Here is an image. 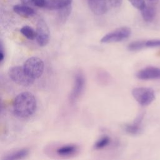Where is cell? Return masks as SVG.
I'll return each mask as SVG.
<instances>
[{"label": "cell", "mask_w": 160, "mask_h": 160, "mask_svg": "<svg viewBox=\"0 0 160 160\" xmlns=\"http://www.w3.org/2000/svg\"><path fill=\"white\" fill-rule=\"evenodd\" d=\"M35 39L40 46H46L49 41V29L46 21L42 19H39L37 22Z\"/></svg>", "instance_id": "52a82bcc"}, {"label": "cell", "mask_w": 160, "mask_h": 160, "mask_svg": "<svg viewBox=\"0 0 160 160\" xmlns=\"http://www.w3.org/2000/svg\"><path fill=\"white\" fill-rule=\"evenodd\" d=\"M78 150V147L75 144H66L58 148L56 153L61 156H68L75 154Z\"/></svg>", "instance_id": "9a60e30c"}, {"label": "cell", "mask_w": 160, "mask_h": 160, "mask_svg": "<svg viewBox=\"0 0 160 160\" xmlns=\"http://www.w3.org/2000/svg\"><path fill=\"white\" fill-rule=\"evenodd\" d=\"M88 5L91 11L96 15L106 13L111 6L109 0H88Z\"/></svg>", "instance_id": "9c48e42d"}, {"label": "cell", "mask_w": 160, "mask_h": 160, "mask_svg": "<svg viewBox=\"0 0 160 160\" xmlns=\"http://www.w3.org/2000/svg\"><path fill=\"white\" fill-rule=\"evenodd\" d=\"M111 142V138L108 136H104L98 139L94 145L96 149H101L106 147Z\"/></svg>", "instance_id": "ac0fdd59"}, {"label": "cell", "mask_w": 160, "mask_h": 160, "mask_svg": "<svg viewBox=\"0 0 160 160\" xmlns=\"http://www.w3.org/2000/svg\"><path fill=\"white\" fill-rule=\"evenodd\" d=\"M131 34V29L128 27H121L104 35L100 40L102 43L120 42L128 39Z\"/></svg>", "instance_id": "5b68a950"}, {"label": "cell", "mask_w": 160, "mask_h": 160, "mask_svg": "<svg viewBox=\"0 0 160 160\" xmlns=\"http://www.w3.org/2000/svg\"><path fill=\"white\" fill-rule=\"evenodd\" d=\"M21 34L29 40H33L36 38V31H34L31 26H24L21 29Z\"/></svg>", "instance_id": "e0dca14e"}, {"label": "cell", "mask_w": 160, "mask_h": 160, "mask_svg": "<svg viewBox=\"0 0 160 160\" xmlns=\"http://www.w3.org/2000/svg\"><path fill=\"white\" fill-rule=\"evenodd\" d=\"M136 77L141 80L160 79V68L154 66L146 67L136 73Z\"/></svg>", "instance_id": "ba28073f"}, {"label": "cell", "mask_w": 160, "mask_h": 160, "mask_svg": "<svg viewBox=\"0 0 160 160\" xmlns=\"http://www.w3.org/2000/svg\"><path fill=\"white\" fill-rule=\"evenodd\" d=\"M86 80L84 74L79 71L76 72L74 76L73 85L69 99L71 103H74L81 96L85 87Z\"/></svg>", "instance_id": "8992f818"}, {"label": "cell", "mask_w": 160, "mask_h": 160, "mask_svg": "<svg viewBox=\"0 0 160 160\" xmlns=\"http://www.w3.org/2000/svg\"><path fill=\"white\" fill-rule=\"evenodd\" d=\"M29 154L28 148H22L12 152H9L4 156L2 159L4 160H18L23 159L26 157Z\"/></svg>", "instance_id": "5bb4252c"}, {"label": "cell", "mask_w": 160, "mask_h": 160, "mask_svg": "<svg viewBox=\"0 0 160 160\" xmlns=\"http://www.w3.org/2000/svg\"><path fill=\"white\" fill-rule=\"evenodd\" d=\"M8 75L12 81L22 86H29L34 81V79L26 74L23 66L11 67L8 71Z\"/></svg>", "instance_id": "277c9868"}, {"label": "cell", "mask_w": 160, "mask_h": 160, "mask_svg": "<svg viewBox=\"0 0 160 160\" xmlns=\"http://www.w3.org/2000/svg\"><path fill=\"white\" fill-rule=\"evenodd\" d=\"M21 2L28 6H36L39 8H43L44 5V0H20Z\"/></svg>", "instance_id": "ffe728a7"}, {"label": "cell", "mask_w": 160, "mask_h": 160, "mask_svg": "<svg viewBox=\"0 0 160 160\" xmlns=\"http://www.w3.org/2000/svg\"><path fill=\"white\" fill-rule=\"evenodd\" d=\"M72 0H44V8L49 10H59L71 5Z\"/></svg>", "instance_id": "8fae6325"}, {"label": "cell", "mask_w": 160, "mask_h": 160, "mask_svg": "<svg viewBox=\"0 0 160 160\" xmlns=\"http://www.w3.org/2000/svg\"><path fill=\"white\" fill-rule=\"evenodd\" d=\"M144 114H140L137 118L134 119V121L130 124H127L124 125V131L132 135H137L141 132L142 129V120L144 118Z\"/></svg>", "instance_id": "30bf717a"}, {"label": "cell", "mask_w": 160, "mask_h": 160, "mask_svg": "<svg viewBox=\"0 0 160 160\" xmlns=\"http://www.w3.org/2000/svg\"><path fill=\"white\" fill-rule=\"evenodd\" d=\"M37 101L35 96L29 92L19 94L14 99L12 108L14 114L21 118H26L34 114Z\"/></svg>", "instance_id": "6da1fadb"}, {"label": "cell", "mask_w": 160, "mask_h": 160, "mask_svg": "<svg viewBox=\"0 0 160 160\" xmlns=\"http://www.w3.org/2000/svg\"><path fill=\"white\" fill-rule=\"evenodd\" d=\"M72 10L71 5L63 8L61 9H59L58 14V19L60 23H64L69 16Z\"/></svg>", "instance_id": "2e32d148"}, {"label": "cell", "mask_w": 160, "mask_h": 160, "mask_svg": "<svg viewBox=\"0 0 160 160\" xmlns=\"http://www.w3.org/2000/svg\"><path fill=\"white\" fill-rule=\"evenodd\" d=\"M132 95L135 100L141 106L151 104L155 99V92L151 88L138 87L132 90Z\"/></svg>", "instance_id": "3957f363"}, {"label": "cell", "mask_w": 160, "mask_h": 160, "mask_svg": "<svg viewBox=\"0 0 160 160\" xmlns=\"http://www.w3.org/2000/svg\"><path fill=\"white\" fill-rule=\"evenodd\" d=\"M129 2L134 6L135 8L142 10L146 6L144 0H128Z\"/></svg>", "instance_id": "7402d4cb"}, {"label": "cell", "mask_w": 160, "mask_h": 160, "mask_svg": "<svg viewBox=\"0 0 160 160\" xmlns=\"http://www.w3.org/2000/svg\"><path fill=\"white\" fill-rule=\"evenodd\" d=\"M144 46L145 48L160 47V39H151L144 41Z\"/></svg>", "instance_id": "603a6c76"}, {"label": "cell", "mask_w": 160, "mask_h": 160, "mask_svg": "<svg viewBox=\"0 0 160 160\" xmlns=\"http://www.w3.org/2000/svg\"><path fill=\"white\" fill-rule=\"evenodd\" d=\"M23 68L26 74L35 80L42 76L44 72V64L41 59L38 57H31L24 62Z\"/></svg>", "instance_id": "7a4b0ae2"}, {"label": "cell", "mask_w": 160, "mask_h": 160, "mask_svg": "<svg viewBox=\"0 0 160 160\" xmlns=\"http://www.w3.org/2000/svg\"><path fill=\"white\" fill-rule=\"evenodd\" d=\"M13 11L17 14L24 18L32 16L35 14V11L32 8L24 4L14 5L13 6Z\"/></svg>", "instance_id": "7c38bea8"}, {"label": "cell", "mask_w": 160, "mask_h": 160, "mask_svg": "<svg viewBox=\"0 0 160 160\" xmlns=\"http://www.w3.org/2000/svg\"><path fill=\"white\" fill-rule=\"evenodd\" d=\"M98 79L101 83L106 84V82L109 81L110 76L109 74L106 71H99L98 74Z\"/></svg>", "instance_id": "44dd1931"}, {"label": "cell", "mask_w": 160, "mask_h": 160, "mask_svg": "<svg viewBox=\"0 0 160 160\" xmlns=\"http://www.w3.org/2000/svg\"><path fill=\"white\" fill-rule=\"evenodd\" d=\"M142 19L146 22H152L156 15V8L153 5L148 4L141 10Z\"/></svg>", "instance_id": "4fadbf2b"}, {"label": "cell", "mask_w": 160, "mask_h": 160, "mask_svg": "<svg viewBox=\"0 0 160 160\" xmlns=\"http://www.w3.org/2000/svg\"><path fill=\"white\" fill-rule=\"evenodd\" d=\"M5 57V52H4V49L3 46V44L2 41H1V44H0V62L1 63L2 62L4 61Z\"/></svg>", "instance_id": "cb8c5ba5"}, {"label": "cell", "mask_w": 160, "mask_h": 160, "mask_svg": "<svg viewBox=\"0 0 160 160\" xmlns=\"http://www.w3.org/2000/svg\"><path fill=\"white\" fill-rule=\"evenodd\" d=\"M145 48L144 41H136L131 42L128 44V49L131 51H139Z\"/></svg>", "instance_id": "d6986e66"}, {"label": "cell", "mask_w": 160, "mask_h": 160, "mask_svg": "<svg viewBox=\"0 0 160 160\" xmlns=\"http://www.w3.org/2000/svg\"><path fill=\"white\" fill-rule=\"evenodd\" d=\"M149 1H155L156 0H149Z\"/></svg>", "instance_id": "d4e9b609"}]
</instances>
